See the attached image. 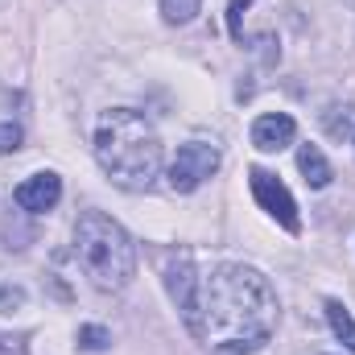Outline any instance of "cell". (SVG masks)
I'll return each instance as SVG.
<instances>
[{
    "instance_id": "2e32d148",
    "label": "cell",
    "mask_w": 355,
    "mask_h": 355,
    "mask_svg": "<svg viewBox=\"0 0 355 355\" xmlns=\"http://www.w3.org/2000/svg\"><path fill=\"white\" fill-rule=\"evenodd\" d=\"M0 355H29V352H25V343H21V339L0 335Z\"/></svg>"
},
{
    "instance_id": "7a4b0ae2",
    "label": "cell",
    "mask_w": 355,
    "mask_h": 355,
    "mask_svg": "<svg viewBox=\"0 0 355 355\" xmlns=\"http://www.w3.org/2000/svg\"><path fill=\"white\" fill-rule=\"evenodd\" d=\"M95 162L120 190H149L162 174V137L137 107H107L95 124Z\"/></svg>"
},
{
    "instance_id": "30bf717a",
    "label": "cell",
    "mask_w": 355,
    "mask_h": 355,
    "mask_svg": "<svg viewBox=\"0 0 355 355\" xmlns=\"http://www.w3.org/2000/svg\"><path fill=\"white\" fill-rule=\"evenodd\" d=\"M327 322H331V331H335V339L355 355V318L347 314V306L339 302V297H327Z\"/></svg>"
},
{
    "instance_id": "6da1fadb",
    "label": "cell",
    "mask_w": 355,
    "mask_h": 355,
    "mask_svg": "<svg viewBox=\"0 0 355 355\" xmlns=\"http://www.w3.org/2000/svg\"><path fill=\"white\" fill-rule=\"evenodd\" d=\"M281 306L268 277L252 265H215L198 277V293L190 314L182 318L186 331L211 347H240L261 352L277 331Z\"/></svg>"
},
{
    "instance_id": "9c48e42d",
    "label": "cell",
    "mask_w": 355,
    "mask_h": 355,
    "mask_svg": "<svg viewBox=\"0 0 355 355\" xmlns=\"http://www.w3.org/2000/svg\"><path fill=\"white\" fill-rule=\"evenodd\" d=\"M297 170H302V178H306V186H310V190H327V186H331V178H335L331 162L322 157V149H318V145H302V149H297Z\"/></svg>"
},
{
    "instance_id": "9a60e30c",
    "label": "cell",
    "mask_w": 355,
    "mask_h": 355,
    "mask_svg": "<svg viewBox=\"0 0 355 355\" xmlns=\"http://www.w3.org/2000/svg\"><path fill=\"white\" fill-rule=\"evenodd\" d=\"M29 302V293L21 285H0V314H17Z\"/></svg>"
},
{
    "instance_id": "7c38bea8",
    "label": "cell",
    "mask_w": 355,
    "mask_h": 355,
    "mask_svg": "<svg viewBox=\"0 0 355 355\" xmlns=\"http://www.w3.org/2000/svg\"><path fill=\"white\" fill-rule=\"evenodd\" d=\"M248 8H252V0H227V33H232L236 46L248 42V33H244V12Z\"/></svg>"
},
{
    "instance_id": "5b68a950",
    "label": "cell",
    "mask_w": 355,
    "mask_h": 355,
    "mask_svg": "<svg viewBox=\"0 0 355 355\" xmlns=\"http://www.w3.org/2000/svg\"><path fill=\"white\" fill-rule=\"evenodd\" d=\"M248 186H252V198L261 202V211H265V215H272V219H277L289 236H297V232H302L297 202H293L289 186L272 174V170H265V166H252V170H248Z\"/></svg>"
},
{
    "instance_id": "52a82bcc",
    "label": "cell",
    "mask_w": 355,
    "mask_h": 355,
    "mask_svg": "<svg viewBox=\"0 0 355 355\" xmlns=\"http://www.w3.org/2000/svg\"><path fill=\"white\" fill-rule=\"evenodd\" d=\"M12 198H17L21 211H29V215H46V211H54L58 198H62V178L54 174V170H42V174L25 178V182L12 190Z\"/></svg>"
},
{
    "instance_id": "8992f818",
    "label": "cell",
    "mask_w": 355,
    "mask_h": 355,
    "mask_svg": "<svg viewBox=\"0 0 355 355\" xmlns=\"http://www.w3.org/2000/svg\"><path fill=\"white\" fill-rule=\"evenodd\" d=\"M162 281H166V293H170V302L178 306V314L186 318L190 306H194V293H198V268H194L190 248H174L162 261Z\"/></svg>"
},
{
    "instance_id": "5bb4252c",
    "label": "cell",
    "mask_w": 355,
    "mask_h": 355,
    "mask_svg": "<svg viewBox=\"0 0 355 355\" xmlns=\"http://www.w3.org/2000/svg\"><path fill=\"white\" fill-rule=\"evenodd\" d=\"M21 141H25L21 124H17V120H4V124H0V157H4V153H17Z\"/></svg>"
},
{
    "instance_id": "ba28073f",
    "label": "cell",
    "mask_w": 355,
    "mask_h": 355,
    "mask_svg": "<svg viewBox=\"0 0 355 355\" xmlns=\"http://www.w3.org/2000/svg\"><path fill=\"white\" fill-rule=\"evenodd\" d=\"M293 137H297V124H293V116H285V112H265V116H257V124H252V145H257L261 153H281V149H289Z\"/></svg>"
},
{
    "instance_id": "8fae6325",
    "label": "cell",
    "mask_w": 355,
    "mask_h": 355,
    "mask_svg": "<svg viewBox=\"0 0 355 355\" xmlns=\"http://www.w3.org/2000/svg\"><path fill=\"white\" fill-rule=\"evenodd\" d=\"M198 8H202V0H162V17L170 25H190L198 17Z\"/></svg>"
},
{
    "instance_id": "3957f363",
    "label": "cell",
    "mask_w": 355,
    "mask_h": 355,
    "mask_svg": "<svg viewBox=\"0 0 355 355\" xmlns=\"http://www.w3.org/2000/svg\"><path fill=\"white\" fill-rule=\"evenodd\" d=\"M75 261L95 289L116 293L137 277V244L112 215L83 211L75 219Z\"/></svg>"
},
{
    "instance_id": "277c9868",
    "label": "cell",
    "mask_w": 355,
    "mask_h": 355,
    "mask_svg": "<svg viewBox=\"0 0 355 355\" xmlns=\"http://www.w3.org/2000/svg\"><path fill=\"white\" fill-rule=\"evenodd\" d=\"M219 162H223V157H219V145H211V141H186V145L178 149V157L170 162L166 182H170L174 194H194L207 178H215Z\"/></svg>"
},
{
    "instance_id": "4fadbf2b",
    "label": "cell",
    "mask_w": 355,
    "mask_h": 355,
    "mask_svg": "<svg viewBox=\"0 0 355 355\" xmlns=\"http://www.w3.org/2000/svg\"><path fill=\"white\" fill-rule=\"evenodd\" d=\"M79 347H83V352H107V347H112V335H107L103 327L87 322V327H79Z\"/></svg>"
}]
</instances>
